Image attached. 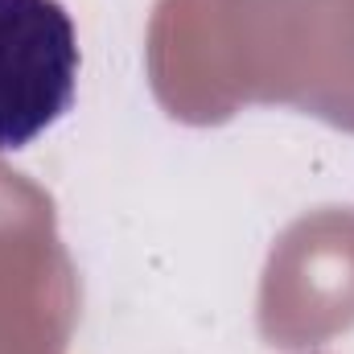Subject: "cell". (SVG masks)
<instances>
[{"label":"cell","mask_w":354,"mask_h":354,"mask_svg":"<svg viewBox=\"0 0 354 354\" xmlns=\"http://www.w3.org/2000/svg\"><path fill=\"white\" fill-rule=\"evenodd\" d=\"M79 37L58 0H0V153L54 128L79 87Z\"/></svg>","instance_id":"obj_1"}]
</instances>
